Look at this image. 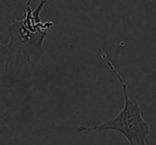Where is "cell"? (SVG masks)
Returning a JSON list of instances; mask_svg holds the SVG:
<instances>
[{"instance_id":"7a4b0ae2","label":"cell","mask_w":156,"mask_h":145,"mask_svg":"<svg viewBox=\"0 0 156 145\" xmlns=\"http://www.w3.org/2000/svg\"><path fill=\"white\" fill-rule=\"evenodd\" d=\"M109 71L117 77L122 88L124 97V106L117 115L109 117L105 122L94 126L80 125L78 127V132H102L115 131L123 134L127 140L128 145H147V136L151 132V128L141 113V107L138 100L129 97L128 87L125 79L118 73L115 65L109 61L107 62Z\"/></svg>"},{"instance_id":"6da1fadb","label":"cell","mask_w":156,"mask_h":145,"mask_svg":"<svg viewBox=\"0 0 156 145\" xmlns=\"http://www.w3.org/2000/svg\"><path fill=\"white\" fill-rule=\"evenodd\" d=\"M48 0H41L34 10L27 7L25 17L13 20L8 27L10 41L0 44V65L5 64L0 83L5 89L14 88L20 82V76L25 66L34 57L43 54L46 35L55 26L54 22H41V11Z\"/></svg>"},{"instance_id":"3957f363","label":"cell","mask_w":156,"mask_h":145,"mask_svg":"<svg viewBox=\"0 0 156 145\" xmlns=\"http://www.w3.org/2000/svg\"><path fill=\"white\" fill-rule=\"evenodd\" d=\"M147 77H149L150 83H151L152 88H153V90H152V98L156 100V68Z\"/></svg>"},{"instance_id":"277c9868","label":"cell","mask_w":156,"mask_h":145,"mask_svg":"<svg viewBox=\"0 0 156 145\" xmlns=\"http://www.w3.org/2000/svg\"><path fill=\"white\" fill-rule=\"evenodd\" d=\"M30 3H31V0H27V2H26V7H30Z\"/></svg>"}]
</instances>
